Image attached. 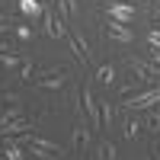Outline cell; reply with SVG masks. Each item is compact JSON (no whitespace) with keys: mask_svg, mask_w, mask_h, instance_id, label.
<instances>
[{"mask_svg":"<svg viewBox=\"0 0 160 160\" xmlns=\"http://www.w3.org/2000/svg\"><path fill=\"white\" fill-rule=\"evenodd\" d=\"M22 144L29 148V154H35V157H42V160H61L64 157V151H61V144H55V141H48V138H38V135H22Z\"/></svg>","mask_w":160,"mask_h":160,"instance_id":"cell-1","label":"cell"},{"mask_svg":"<svg viewBox=\"0 0 160 160\" xmlns=\"http://www.w3.org/2000/svg\"><path fill=\"white\" fill-rule=\"evenodd\" d=\"M122 106H125L128 112H141V109H151V106H160V87L144 90V93H135V96H125Z\"/></svg>","mask_w":160,"mask_h":160,"instance_id":"cell-2","label":"cell"},{"mask_svg":"<svg viewBox=\"0 0 160 160\" xmlns=\"http://www.w3.org/2000/svg\"><path fill=\"white\" fill-rule=\"evenodd\" d=\"M128 68H131V74H135L141 83H148V80H157V77H160V64L144 61V58H135V55L128 58Z\"/></svg>","mask_w":160,"mask_h":160,"instance_id":"cell-3","label":"cell"},{"mask_svg":"<svg viewBox=\"0 0 160 160\" xmlns=\"http://www.w3.org/2000/svg\"><path fill=\"white\" fill-rule=\"evenodd\" d=\"M106 38H112V42H118V45H131V42H135V32H131L125 22L109 19V26H106Z\"/></svg>","mask_w":160,"mask_h":160,"instance_id":"cell-4","label":"cell"},{"mask_svg":"<svg viewBox=\"0 0 160 160\" xmlns=\"http://www.w3.org/2000/svg\"><path fill=\"white\" fill-rule=\"evenodd\" d=\"M80 99H83V109H87V122H90L93 128H99V125H102V122H99V102L93 99V87H90V83L83 87Z\"/></svg>","mask_w":160,"mask_h":160,"instance_id":"cell-5","label":"cell"},{"mask_svg":"<svg viewBox=\"0 0 160 160\" xmlns=\"http://www.w3.org/2000/svg\"><path fill=\"white\" fill-rule=\"evenodd\" d=\"M29 128L32 122L29 118H10V122H0V131H3V138H22V135H29Z\"/></svg>","mask_w":160,"mask_h":160,"instance_id":"cell-6","label":"cell"},{"mask_svg":"<svg viewBox=\"0 0 160 160\" xmlns=\"http://www.w3.org/2000/svg\"><path fill=\"white\" fill-rule=\"evenodd\" d=\"M45 35L48 38H68V26H64V19L58 16V13L45 10Z\"/></svg>","mask_w":160,"mask_h":160,"instance_id":"cell-7","label":"cell"},{"mask_svg":"<svg viewBox=\"0 0 160 160\" xmlns=\"http://www.w3.org/2000/svg\"><path fill=\"white\" fill-rule=\"evenodd\" d=\"M106 13H109V19H115V22H131V19H135V7H131V3H118V0H112V3L109 7H106Z\"/></svg>","mask_w":160,"mask_h":160,"instance_id":"cell-8","label":"cell"},{"mask_svg":"<svg viewBox=\"0 0 160 160\" xmlns=\"http://www.w3.org/2000/svg\"><path fill=\"white\" fill-rule=\"evenodd\" d=\"M42 90H61L64 87V71H42L38 77H32Z\"/></svg>","mask_w":160,"mask_h":160,"instance_id":"cell-9","label":"cell"},{"mask_svg":"<svg viewBox=\"0 0 160 160\" xmlns=\"http://www.w3.org/2000/svg\"><path fill=\"white\" fill-rule=\"evenodd\" d=\"M90 122H80L77 128H74V151H87L90 148Z\"/></svg>","mask_w":160,"mask_h":160,"instance_id":"cell-10","label":"cell"},{"mask_svg":"<svg viewBox=\"0 0 160 160\" xmlns=\"http://www.w3.org/2000/svg\"><path fill=\"white\" fill-rule=\"evenodd\" d=\"M68 45H71V51H74V58H77L80 64H87V61H90V51H87V45H83V42H80V35L68 32Z\"/></svg>","mask_w":160,"mask_h":160,"instance_id":"cell-11","label":"cell"},{"mask_svg":"<svg viewBox=\"0 0 160 160\" xmlns=\"http://www.w3.org/2000/svg\"><path fill=\"white\" fill-rule=\"evenodd\" d=\"M58 13H61L64 26H71L77 19V0H58Z\"/></svg>","mask_w":160,"mask_h":160,"instance_id":"cell-12","label":"cell"},{"mask_svg":"<svg viewBox=\"0 0 160 160\" xmlns=\"http://www.w3.org/2000/svg\"><path fill=\"white\" fill-rule=\"evenodd\" d=\"M96 83H102V87L115 83V68H112V64H102V68L96 71Z\"/></svg>","mask_w":160,"mask_h":160,"instance_id":"cell-13","label":"cell"},{"mask_svg":"<svg viewBox=\"0 0 160 160\" xmlns=\"http://www.w3.org/2000/svg\"><path fill=\"white\" fill-rule=\"evenodd\" d=\"M96 160H115V144H112V141H99Z\"/></svg>","mask_w":160,"mask_h":160,"instance_id":"cell-14","label":"cell"},{"mask_svg":"<svg viewBox=\"0 0 160 160\" xmlns=\"http://www.w3.org/2000/svg\"><path fill=\"white\" fill-rule=\"evenodd\" d=\"M19 64H22V58H19V55H13V51H0V68L13 71V68H19Z\"/></svg>","mask_w":160,"mask_h":160,"instance_id":"cell-15","label":"cell"},{"mask_svg":"<svg viewBox=\"0 0 160 160\" xmlns=\"http://www.w3.org/2000/svg\"><path fill=\"white\" fill-rule=\"evenodd\" d=\"M141 128H144V125L138 122V118H128V122H125V128H122V131H125V138H128V141H135V138L141 135Z\"/></svg>","mask_w":160,"mask_h":160,"instance_id":"cell-16","label":"cell"},{"mask_svg":"<svg viewBox=\"0 0 160 160\" xmlns=\"http://www.w3.org/2000/svg\"><path fill=\"white\" fill-rule=\"evenodd\" d=\"M19 10L26 16H38V13H42V3H38V0H19Z\"/></svg>","mask_w":160,"mask_h":160,"instance_id":"cell-17","label":"cell"},{"mask_svg":"<svg viewBox=\"0 0 160 160\" xmlns=\"http://www.w3.org/2000/svg\"><path fill=\"white\" fill-rule=\"evenodd\" d=\"M112 118H115V109L109 106V99H106V102L99 106V122H102L106 128H109V125H112Z\"/></svg>","mask_w":160,"mask_h":160,"instance_id":"cell-18","label":"cell"},{"mask_svg":"<svg viewBox=\"0 0 160 160\" xmlns=\"http://www.w3.org/2000/svg\"><path fill=\"white\" fill-rule=\"evenodd\" d=\"M10 118H22V109H19V102H10L3 112H0V122H10Z\"/></svg>","mask_w":160,"mask_h":160,"instance_id":"cell-19","label":"cell"},{"mask_svg":"<svg viewBox=\"0 0 160 160\" xmlns=\"http://www.w3.org/2000/svg\"><path fill=\"white\" fill-rule=\"evenodd\" d=\"M148 131L160 135V109H157V112H151V118H148Z\"/></svg>","mask_w":160,"mask_h":160,"instance_id":"cell-20","label":"cell"},{"mask_svg":"<svg viewBox=\"0 0 160 160\" xmlns=\"http://www.w3.org/2000/svg\"><path fill=\"white\" fill-rule=\"evenodd\" d=\"M19 77L22 80H32V61H22L19 64Z\"/></svg>","mask_w":160,"mask_h":160,"instance_id":"cell-21","label":"cell"},{"mask_svg":"<svg viewBox=\"0 0 160 160\" xmlns=\"http://www.w3.org/2000/svg\"><path fill=\"white\" fill-rule=\"evenodd\" d=\"M148 45L151 48H160V29H151L148 32Z\"/></svg>","mask_w":160,"mask_h":160,"instance_id":"cell-22","label":"cell"},{"mask_svg":"<svg viewBox=\"0 0 160 160\" xmlns=\"http://www.w3.org/2000/svg\"><path fill=\"white\" fill-rule=\"evenodd\" d=\"M13 32H16L22 42H26V38H32V29H29V26H19V22H16V29H13Z\"/></svg>","mask_w":160,"mask_h":160,"instance_id":"cell-23","label":"cell"},{"mask_svg":"<svg viewBox=\"0 0 160 160\" xmlns=\"http://www.w3.org/2000/svg\"><path fill=\"white\" fill-rule=\"evenodd\" d=\"M151 55H154V64H160V48H151Z\"/></svg>","mask_w":160,"mask_h":160,"instance_id":"cell-24","label":"cell"},{"mask_svg":"<svg viewBox=\"0 0 160 160\" xmlns=\"http://www.w3.org/2000/svg\"><path fill=\"white\" fill-rule=\"evenodd\" d=\"M154 22H160V3L154 7Z\"/></svg>","mask_w":160,"mask_h":160,"instance_id":"cell-25","label":"cell"},{"mask_svg":"<svg viewBox=\"0 0 160 160\" xmlns=\"http://www.w3.org/2000/svg\"><path fill=\"white\" fill-rule=\"evenodd\" d=\"M144 160H151V157H144Z\"/></svg>","mask_w":160,"mask_h":160,"instance_id":"cell-26","label":"cell"}]
</instances>
